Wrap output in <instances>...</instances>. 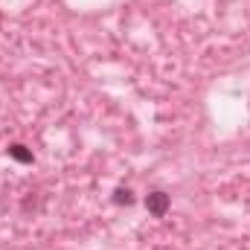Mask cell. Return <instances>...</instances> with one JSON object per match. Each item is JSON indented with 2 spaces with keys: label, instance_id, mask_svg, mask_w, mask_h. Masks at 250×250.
<instances>
[{
  "label": "cell",
  "instance_id": "obj_1",
  "mask_svg": "<svg viewBox=\"0 0 250 250\" xmlns=\"http://www.w3.org/2000/svg\"><path fill=\"white\" fill-rule=\"evenodd\" d=\"M169 207H172V198H169L163 189H154V192L146 195V209H148L154 218H163V215L169 212Z\"/></svg>",
  "mask_w": 250,
  "mask_h": 250
},
{
  "label": "cell",
  "instance_id": "obj_3",
  "mask_svg": "<svg viewBox=\"0 0 250 250\" xmlns=\"http://www.w3.org/2000/svg\"><path fill=\"white\" fill-rule=\"evenodd\" d=\"M114 201H117V204H125V207H131V204H134V195H131V189H117V192H114Z\"/></svg>",
  "mask_w": 250,
  "mask_h": 250
},
{
  "label": "cell",
  "instance_id": "obj_2",
  "mask_svg": "<svg viewBox=\"0 0 250 250\" xmlns=\"http://www.w3.org/2000/svg\"><path fill=\"white\" fill-rule=\"evenodd\" d=\"M9 157H15L18 163H32V160H35L32 151H29L26 146H21V143H12V146H9Z\"/></svg>",
  "mask_w": 250,
  "mask_h": 250
}]
</instances>
